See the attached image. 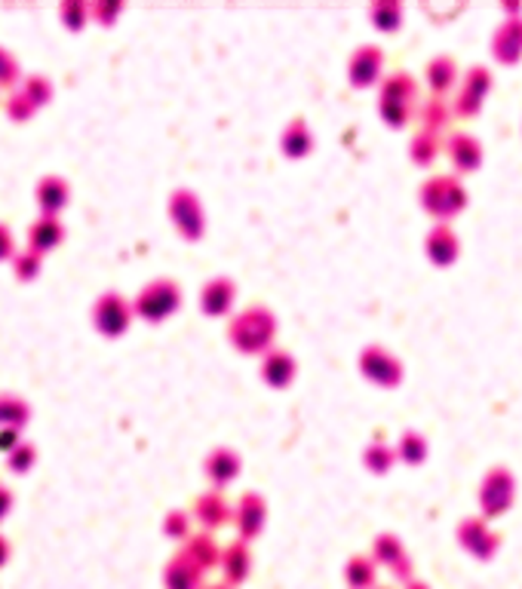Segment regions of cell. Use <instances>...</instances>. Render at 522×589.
Masks as SVG:
<instances>
[{"instance_id":"6da1fadb","label":"cell","mask_w":522,"mask_h":589,"mask_svg":"<svg viewBox=\"0 0 522 589\" xmlns=\"http://www.w3.org/2000/svg\"><path fill=\"white\" fill-rule=\"evenodd\" d=\"M176 307H178V286L172 283V279H154V283H148L142 292H138L132 310H136L138 317L157 323V319L170 317Z\"/></svg>"},{"instance_id":"7a4b0ae2","label":"cell","mask_w":522,"mask_h":589,"mask_svg":"<svg viewBox=\"0 0 522 589\" xmlns=\"http://www.w3.org/2000/svg\"><path fill=\"white\" fill-rule=\"evenodd\" d=\"M130 319H132V304L117 292L99 294V301L92 304V326H96L102 334H108V338L123 334L126 326H130Z\"/></svg>"},{"instance_id":"3957f363","label":"cell","mask_w":522,"mask_h":589,"mask_svg":"<svg viewBox=\"0 0 522 589\" xmlns=\"http://www.w3.org/2000/svg\"><path fill=\"white\" fill-rule=\"evenodd\" d=\"M35 200L44 216H59L71 200V185L62 176H44L35 187Z\"/></svg>"},{"instance_id":"277c9868","label":"cell","mask_w":522,"mask_h":589,"mask_svg":"<svg viewBox=\"0 0 522 589\" xmlns=\"http://www.w3.org/2000/svg\"><path fill=\"white\" fill-rule=\"evenodd\" d=\"M62 237H65V224L59 216H44V212H40V216L28 224V246L35 252H40V255L56 249V246L62 243Z\"/></svg>"},{"instance_id":"5b68a950","label":"cell","mask_w":522,"mask_h":589,"mask_svg":"<svg viewBox=\"0 0 522 589\" xmlns=\"http://www.w3.org/2000/svg\"><path fill=\"white\" fill-rule=\"evenodd\" d=\"M170 212L172 218H176L178 231L185 233V237H197L200 231H203V212H200L197 200H194V193L187 191H176L170 200Z\"/></svg>"},{"instance_id":"8992f818","label":"cell","mask_w":522,"mask_h":589,"mask_svg":"<svg viewBox=\"0 0 522 589\" xmlns=\"http://www.w3.org/2000/svg\"><path fill=\"white\" fill-rule=\"evenodd\" d=\"M31 418L28 399H22L19 393H0V427H19L22 430Z\"/></svg>"},{"instance_id":"52a82bcc","label":"cell","mask_w":522,"mask_h":589,"mask_svg":"<svg viewBox=\"0 0 522 589\" xmlns=\"http://www.w3.org/2000/svg\"><path fill=\"white\" fill-rule=\"evenodd\" d=\"M10 261H12V273H16L19 279H35L40 273V267H44V255L31 249V246L16 249V255H12Z\"/></svg>"},{"instance_id":"ba28073f","label":"cell","mask_w":522,"mask_h":589,"mask_svg":"<svg viewBox=\"0 0 522 589\" xmlns=\"http://www.w3.org/2000/svg\"><path fill=\"white\" fill-rule=\"evenodd\" d=\"M19 90H22L25 96L31 98V105L37 108V105H46L52 98V80L46 77V74H28Z\"/></svg>"},{"instance_id":"9c48e42d","label":"cell","mask_w":522,"mask_h":589,"mask_svg":"<svg viewBox=\"0 0 522 589\" xmlns=\"http://www.w3.org/2000/svg\"><path fill=\"white\" fill-rule=\"evenodd\" d=\"M227 304H231V283H225V279H212V283L203 289V307L210 313H222Z\"/></svg>"},{"instance_id":"30bf717a","label":"cell","mask_w":522,"mask_h":589,"mask_svg":"<svg viewBox=\"0 0 522 589\" xmlns=\"http://www.w3.org/2000/svg\"><path fill=\"white\" fill-rule=\"evenodd\" d=\"M35 460H37V448H35V442H28V439H22L6 454V464H10L12 473H28L31 467H35Z\"/></svg>"},{"instance_id":"8fae6325","label":"cell","mask_w":522,"mask_h":589,"mask_svg":"<svg viewBox=\"0 0 522 589\" xmlns=\"http://www.w3.org/2000/svg\"><path fill=\"white\" fill-rule=\"evenodd\" d=\"M166 580H170L172 589H194L197 586V571L191 568V562H172Z\"/></svg>"},{"instance_id":"7c38bea8","label":"cell","mask_w":522,"mask_h":589,"mask_svg":"<svg viewBox=\"0 0 522 589\" xmlns=\"http://www.w3.org/2000/svg\"><path fill=\"white\" fill-rule=\"evenodd\" d=\"M59 16H62V22L68 25V28H80L86 19H92L86 0H65V4L59 6Z\"/></svg>"},{"instance_id":"4fadbf2b","label":"cell","mask_w":522,"mask_h":589,"mask_svg":"<svg viewBox=\"0 0 522 589\" xmlns=\"http://www.w3.org/2000/svg\"><path fill=\"white\" fill-rule=\"evenodd\" d=\"M372 580H375V568H372V562H366V559H353L351 565H347V584H351L353 589H366V586H372Z\"/></svg>"},{"instance_id":"5bb4252c","label":"cell","mask_w":522,"mask_h":589,"mask_svg":"<svg viewBox=\"0 0 522 589\" xmlns=\"http://www.w3.org/2000/svg\"><path fill=\"white\" fill-rule=\"evenodd\" d=\"M22 68H19L16 56L10 50L0 46V86H12V83H22Z\"/></svg>"},{"instance_id":"9a60e30c","label":"cell","mask_w":522,"mask_h":589,"mask_svg":"<svg viewBox=\"0 0 522 589\" xmlns=\"http://www.w3.org/2000/svg\"><path fill=\"white\" fill-rule=\"evenodd\" d=\"M35 111H37V108H35V105H31V98L25 96L22 90H16L10 98H6V114H10V117L16 120V123H19V120H28Z\"/></svg>"},{"instance_id":"2e32d148","label":"cell","mask_w":522,"mask_h":589,"mask_svg":"<svg viewBox=\"0 0 522 589\" xmlns=\"http://www.w3.org/2000/svg\"><path fill=\"white\" fill-rule=\"evenodd\" d=\"M19 442H22V430L19 427H0V452L10 454Z\"/></svg>"},{"instance_id":"e0dca14e","label":"cell","mask_w":522,"mask_h":589,"mask_svg":"<svg viewBox=\"0 0 522 589\" xmlns=\"http://www.w3.org/2000/svg\"><path fill=\"white\" fill-rule=\"evenodd\" d=\"M120 12V4H90V16L99 19V22H111Z\"/></svg>"},{"instance_id":"ac0fdd59","label":"cell","mask_w":522,"mask_h":589,"mask_svg":"<svg viewBox=\"0 0 522 589\" xmlns=\"http://www.w3.org/2000/svg\"><path fill=\"white\" fill-rule=\"evenodd\" d=\"M16 255V243H12V233L6 224H0V261L12 258Z\"/></svg>"},{"instance_id":"d6986e66","label":"cell","mask_w":522,"mask_h":589,"mask_svg":"<svg viewBox=\"0 0 522 589\" xmlns=\"http://www.w3.org/2000/svg\"><path fill=\"white\" fill-rule=\"evenodd\" d=\"M10 510H12V491H10V485L0 482V522L6 519V513Z\"/></svg>"},{"instance_id":"ffe728a7","label":"cell","mask_w":522,"mask_h":589,"mask_svg":"<svg viewBox=\"0 0 522 589\" xmlns=\"http://www.w3.org/2000/svg\"><path fill=\"white\" fill-rule=\"evenodd\" d=\"M6 555H10V544H6V538L0 534V565L6 562Z\"/></svg>"},{"instance_id":"44dd1931","label":"cell","mask_w":522,"mask_h":589,"mask_svg":"<svg viewBox=\"0 0 522 589\" xmlns=\"http://www.w3.org/2000/svg\"><path fill=\"white\" fill-rule=\"evenodd\" d=\"M412 589H427V586H412Z\"/></svg>"}]
</instances>
